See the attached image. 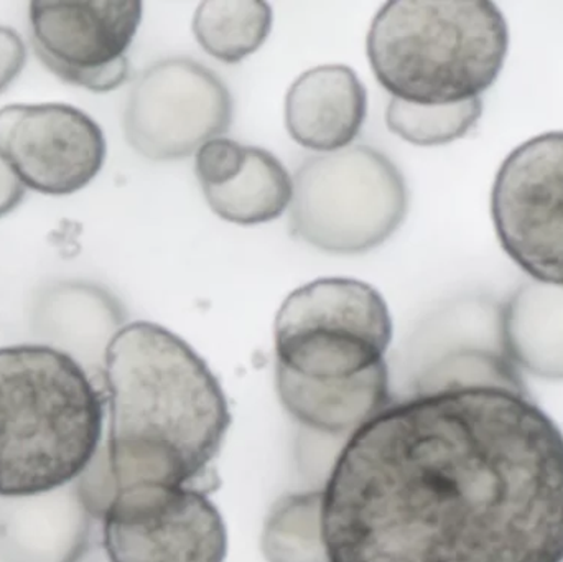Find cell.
<instances>
[{
	"mask_svg": "<svg viewBox=\"0 0 563 562\" xmlns=\"http://www.w3.org/2000/svg\"><path fill=\"white\" fill-rule=\"evenodd\" d=\"M99 521L108 562H224L228 557L227 525L200 488H118Z\"/></svg>",
	"mask_w": 563,
	"mask_h": 562,
	"instance_id": "obj_9",
	"label": "cell"
},
{
	"mask_svg": "<svg viewBox=\"0 0 563 562\" xmlns=\"http://www.w3.org/2000/svg\"><path fill=\"white\" fill-rule=\"evenodd\" d=\"M102 388L108 436L99 452L114 491H213L211 465L230 431V406L210 366L184 339L144 320L122 327L106 349Z\"/></svg>",
	"mask_w": 563,
	"mask_h": 562,
	"instance_id": "obj_2",
	"label": "cell"
},
{
	"mask_svg": "<svg viewBox=\"0 0 563 562\" xmlns=\"http://www.w3.org/2000/svg\"><path fill=\"white\" fill-rule=\"evenodd\" d=\"M483 99L456 106H416L390 98L386 124L393 134L417 147L452 144L475 131Z\"/></svg>",
	"mask_w": 563,
	"mask_h": 562,
	"instance_id": "obj_20",
	"label": "cell"
},
{
	"mask_svg": "<svg viewBox=\"0 0 563 562\" xmlns=\"http://www.w3.org/2000/svg\"><path fill=\"white\" fill-rule=\"evenodd\" d=\"M492 220L522 273L563 289V131L534 135L509 152L493 181Z\"/></svg>",
	"mask_w": 563,
	"mask_h": 562,
	"instance_id": "obj_7",
	"label": "cell"
},
{
	"mask_svg": "<svg viewBox=\"0 0 563 562\" xmlns=\"http://www.w3.org/2000/svg\"><path fill=\"white\" fill-rule=\"evenodd\" d=\"M195 172L211 211L241 227L277 220L294 198V178L276 155L233 139L201 145Z\"/></svg>",
	"mask_w": 563,
	"mask_h": 562,
	"instance_id": "obj_12",
	"label": "cell"
},
{
	"mask_svg": "<svg viewBox=\"0 0 563 562\" xmlns=\"http://www.w3.org/2000/svg\"><path fill=\"white\" fill-rule=\"evenodd\" d=\"M142 9L137 0H36L29 5L33 52L68 85L114 91L128 81V49L141 25Z\"/></svg>",
	"mask_w": 563,
	"mask_h": 562,
	"instance_id": "obj_10",
	"label": "cell"
},
{
	"mask_svg": "<svg viewBox=\"0 0 563 562\" xmlns=\"http://www.w3.org/2000/svg\"><path fill=\"white\" fill-rule=\"evenodd\" d=\"M277 395L285 411L321 434H353L390 403L387 363L354 378H303L276 366Z\"/></svg>",
	"mask_w": 563,
	"mask_h": 562,
	"instance_id": "obj_15",
	"label": "cell"
},
{
	"mask_svg": "<svg viewBox=\"0 0 563 562\" xmlns=\"http://www.w3.org/2000/svg\"><path fill=\"white\" fill-rule=\"evenodd\" d=\"M106 151L102 129L73 106L0 109V154L30 190L52 197L82 190L101 172Z\"/></svg>",
	"mask_w": 563,
	"mask_h": 562,
	"instance_id": "obj_11",
	"label": "cell"
},
{
	"mask_svg": "<svg viewBox=\"0 0 563 562\" xmlns=\"http://www.w3.org/2000/svg\"><path fill=\"white\" fill-rule=\"evenodd\" d=\"M509 42L508 22L489 0L387 2L366 52L394 99L433 108L483 99L501 76Z\"/></svg>",
	"mask_w": 563,
	"mask_h": 562,
	"instance_id": "obj_4",
	"label": "cell"
},
{
	"mask_svg": "<svg viewBox=\"0 0 563 562\" xmlns=\"http://www.w3.org/2000/svg\"><path fill=\"white\" fill-rule=\"evenodd\" d=\"M36 332L53 349L79 362L101 359L112 337L124 327L121 304L102 287L88 283H58L40 294L35 304Z\"/></svg>",
	"mask_w": 563,
	"mask_h": 562,
	"instance_id": "obj_16",
	"label": "cell"
},
{
	"mask_svg": "<svg viewBox=\"0 0 563 562\" xmlns=\"http://www.w3.org/2000/svg\"><path fill=\"white\" fill-rule=\"evenodd\" d=\"M367 115V92L356 73L344 65L308 69L285 98V128L308 151H343L360 135Z\"/></svg>",
	"mask_w": 563,
	"mask_h": 562,
	"instance_id": "obj_13",
	"label": "cell"
},
{
	"mask_svg": "<svg viewBox=\"0 0 563 562\" xmlns=\"http://www.w3.org/2000/svg\"><path fill=\"white\" fill-rule=\"evenodd\" d=\"M25 197V187L0 154V218L12 213Z\"/></svg>",
	"mask_w": 563,
	"mask_h": 562,
	"instance_id": "obj_22",
	"label": "cell"
},
{
	"mask_svg": "<svg viewBox=\"0 0 563 562\" xmlns=\"http://www.w3.org/2000/svg\"><path fill=\"white\" fill-rule=\"evenodd\" d=\"M261 548L267 562H330L321 535L320 491L279 498L264 521Z\"/></svg>",
	"mask_w": 563,
	"mask_h": 562,
	"instance_id": "obj_19",
	"label": "cell"
},
{
	"mask_svg": "<svg viewBox=\"0 0 563 562\" xmlns=\"http://www.w3.org/2000/svg\"><path fill=\"white\" fill-rule=\"evenodd\" d=\"M320 494L330 562H563V432L526 388L390 401Z\"/></svg>",
	"mask_w": 563,
	"mask_h": 562,
	"instance_id": "obj_1",
	"label": "cell"
},
{
	"mask_svg": "<svg viewBox=\"0 0 563 562\" xmlns=\"http://www.w3.org/2000/svg\"><path fill=\"white\" fill-rule=\"evenodd\" d=\"M106 393L68 353L0 349V500L75 484L104 438Z\"/></svg>",
	"mask_w": 563,
	"mask_h": 562,
	"instance_id": "obj_3",
	"label": "cell"
},
{
	"mask_svg": "<svg viewBox=\"0 0 563 562\" xmlns=\"http://www.w3.org/2000/svg\"><path fill=\"white\" fill-rule=\"evenodd\" d=\"M26 46L22 36L9 26H0V95L25 68Z\"/></svg>",
	"mask_w": 563,
	"mask_h": 562,
	"instance_id": "obj_21",
	"label": "cell"
},
{
	"mask_svg": "<svg viewBox=\"0 0 563 562\" xmlns=\"http://www.w3.org/2000/svg\"><path fill=\"white\" fill-rule=\"evenodd\" d=\"M409 210L399 168L376 148L354 145L298 167L290 231L323 253L354 256L386 243Z\"/></svg>",
	"mask_w": 563,
	"mask_h": 562,
	"instance_id": "obj_5",
	"label": "cell"
},
{
	"mask_svg": "<svg viewBox=\"0 0 563 562\" xmlns=\"http://www.w3.org/2000/svg\"><path fill=\"white\" fill-rule=\"evenodd\" d=\"M273 19V7L261 0H208L198 5L191 29L208 55L234 65L266 43Z\"/></svg>",
	"mask_w": 563,
	"mask_h": 562,
	"instance_id": "obj_18",
	"label": "cell"
},
{
	"mask_svg": "<svg viewBox=\"0 0 563 562\" xmlns=\"http://www.w3.org/2000/svg\"><path fill=\"white\" fill-rule=\"evenodd\" d=\"M393 319L369 284L327 277L284 300L276 323V366L317 382L354 378L386 362Z\"/></svg>",
	"mask_w": 563,
	"mask_h": 562,
	"instance_id": "obj_6",
	"label": "cell"
},
{
	"mask_svg": "<svg viewBox=\"0 0 563 562\" xmlns=\"http://www.w3.org/2000/svg\"><path fill=\"white\" fill-rule=\"evenodd\" d=\"M506 353L519 372L563 382V289L526 280L501 300Z\"/></svg>",
	"mask_w": 563,
	"mask_h": 562,
	"instance_id": "obj_17",
	"label": "cell"
},
{
	"mask_svg": "<svg viewBox=\"0 0 563 562\" xmlns=\"http://www.w3.org/2000/svg\"><path fill=\"white\" fill-rule=\"evenodd\" d=\"M233 98L217 73L187 56L161 59L135 79L125 102L124 135L142 157L181 161L221 137Z\"/></svg>",
	"mask_w": 563,
	"mask_h": 562,
	"instance_id": "obj_8",
	"label": "cell"
},
{
	"mask_svg": "<svg viewBox=\"0 0 563 562\" xmlns=\"http://www.w3.org/2000/svg\"><path fill=\"white\" fill-rule=\"evenodd\" d=\"M92 520L75 484L42 497L0 500L3 562H79Z\"/></svg>",
	"mask_w": 563,
	"mask_h": 562,
	"instance_id": "obj_14",
	"label": "cell"
}]
</instances>
